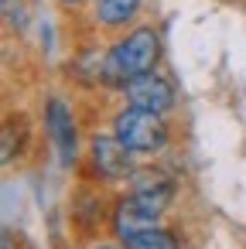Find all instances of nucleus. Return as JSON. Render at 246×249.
Here are the masks:
<instances>
[{"label": "nucleus", "instance_id": "4", "mask_svg": "<svg viewBox=\"0 0 246 249\" xmlns=\"http://www.w3.org/2000/svg\"><path fill=\"white\" fill-rule=\"evenodd\" d=\"M45 126H48V137H52V143H55V150H58V160L62 164H72V157H76V126H72V113H69V106L55 96L52 103H48V109H45Z\"/></svg>", "mask_w": 246, "mask_h": 249}, {"label": "nucleus", "instance_id": "6", "mask_svg": "<svg viewBox=\"0 0 246 249\" xmlns=\"http://www.w3.org/2000/svg\"><path fill=\"white\" fill-rule=\"evenodd\" d=\"M154 218H157V215H151L133 195H127V198H120V205H116V212H113V232L127 242V239H133L137 232L151 229Z\"/></svg>", "mask_w": 246, "mask_h": 249}, {"label": "nucleus", "instance_id": "11", "mask_svg": "<svg viewBox=\"0 0 246 249\" xmlns=\"http://www.w3.org/2000/svg\"><path fill=\"white\" fill-rule=\"evenodd\" d=\"M62 4H79V0H62Z\"/></svg>", "mask_w": 246, "mask_h": 249}, {"label": "nucleus", "instance_id": "10", "mask_svg": "<svg viewBox=\"0 0 246 249\" xmlns=\"http://www.w3.org/2000/svg\"><path fill=\"white\" fill-rule=\"evenodd\" d=\"M96 249H116V246H96Z\"/></svg>", "mask_w": 246, "mask_h": 249}, {"label": "nucleus", "instance_id": "5", "mask_svg": "<svg viewBox=\"0 0 246 249\" xmlns=\"http://www.w3.org/2000/svg\"><path fill=\"white\" fill-rule=\"evenodd\" d=\"M89 150H93V164H96V171H99L106 181L127 178V171H130V150H127L116 137H93Z\"/></svg>", "mask_w": 246, "mask_h": 249}, {"label": "nucleus", "instance_id": "7", "mask_svg": "<svg viewBox=\"0 0 246 249\" xmlns=\"http://www.w3.org/2000/svg\"><path fill=\"white\" fill-rule=\"evenodd\" d=\"M137 11H140V0H96V18H99V24H106V28L127 24Z\"/></svg>", "mask_w": 246, "mask_h": 249}, {"label": "nucleus", "instance_id": "1", "mask_svg": "<svg viewBox=\"0 0 246 249\" xmlns=\"http://www.w3.org/2000/svg\"><path fill=\"white\" fill-rule=\"evenodd\" d=\"M157 55H161V38H157V31H154V28H133L127 38H120V41L110 48V55H106V62H103L106 79H116V82L123 86V82H130L133 75L151 72L154 62H157Z\"/></svg>", "mask_w": 246, "mask_h": 249}, {"label": "nucleus", "instance_id": "8", "mask_svg": "<svg viewBox=\"0 0 246 249\" xmlns=\"http://www.w3.org/2000/svg\"><path fill=\"white\" fill-rule=\"evenodd\" d=\"M123 246H127V249H178V239H174L168 229H157V225H151V229L137 232L133 239H127Z\"/></svg>", "mask_w": 246, "mask_h": 249}, {"label": "nucleus", "instance_id": "3", "mask_svg": "<svg viewBox=\"0 0 246 249\" xmlns=\"http://www.w3.org/2000/svg\"><path fill=\"white\" fill-rule=\"evenodd\" d=\"M123 96H127L130 106L151 109V113H164V109L174 106V89L157 72H144V75H133L130 82H123Z\"/></svg>", "mask_w": 246, "mask_h": 249}, {"label": "nucleus", "instance_id": "2", "mask_svg": "<svg viewBox=\"0 0 246 249\" xmlns=\"http://www.w3.org/2000/svg\"><path fill=\"white\" fill-rule=\"evenodd\" d=\"M113 137L130 150V154H157L168 143V126L161 123V113L151 109H123L113 120Z\"/></svg>", "mask_w": 246, "mask_h": 249}, {"label": "nucleus", "instance_id": "9", "mask_svg": "<svg viewBox=\"0 0 246 249\" xmlns=\"http://www.w3.org/2000/svg\"><path fill=\"white\" fill-rule=\"evenodd\" d=\"M4 11H7V21H11V24L24 28L28 18H24V7H21V4H14V0H4Z\"/></svg>", "mask_w": 246, "mask_h": 249}, {"label": "nucleus", "instance_id": "12", "mask_svg": "<svg viewBox=\"0 0 246 249\" xmlns=\"http://www.w3.org/2000/svg\"><path fill=\"white\" fill-rule=\"evenodd\" d=\"M4 249H11V246H4Z\"/></svg>", "mask_w": 246, "mask_h": 249}]
</instances>
